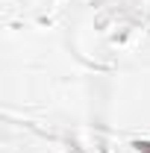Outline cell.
<instances>
[{"label": "cell", "instance_id": "cell-1", "mask_svg": "<svg viewBox=\"0 0 150 153\" xmlns=\"http://www.w3.org/2000/svg\"><path fill=\"white\" fill-rule=\"evenodd\" d=\"M132 147L138 153H150V141H132Z\"/></svg>", "mask_w": 150, "mask_h": 153}]
</instances>
